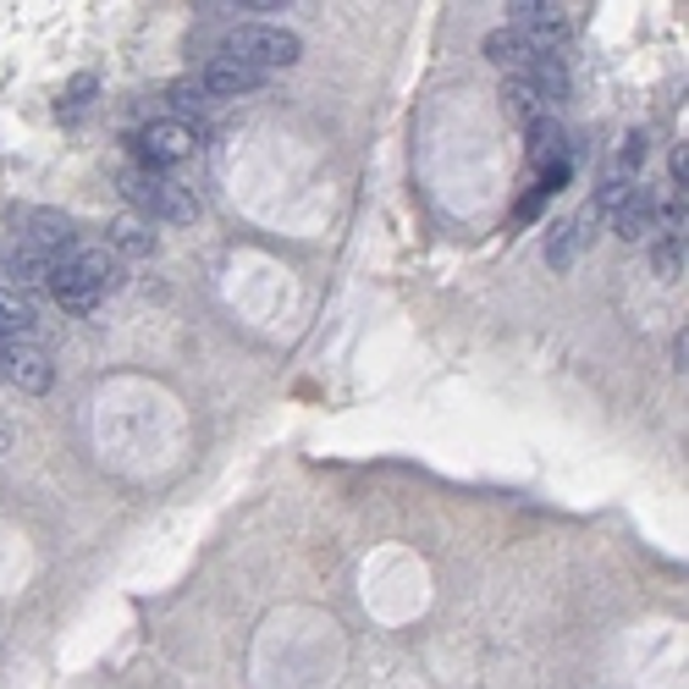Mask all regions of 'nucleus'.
<instances>
[{"label": "nucleus", "mask_w": 689, "mask_h": 689, "mask_svg": "<svg viewBox=\"0 0 689 689\" xmlns=\"http://www.w3.org/2000/svg\"><path fill=\"white\" fill-rule=\"evenodd\" d=\"M530 154H536V166L551 171V166H568V133H562V122L557 117H536L530 122Z\"/></svg>", "instance_id": "13"}, {"label": "nucleus", "mask_w": 689, "mask_h": 689, "mask_svg": "<svg viewBox=\"0 0 689 689\" xmlns=\"http://www.w3.org/2000/svg\"><path fill=\"white\" fill-rule=\"evenodd\" d=\"M271 78L266 72H254V67H238V61H210L204 72H199V89L210 94V100H249V94H260Z\"/></svg>", "instance_id": "6"}, {"label": "nucleus", "mask_w": 689, "mask_h": 689, "mask_svg": "<svg viewBox=\"0 0 689 689\" xmlns=\"http://www.w3.org/2000/svg\"><path fill=\"white\" fill-rule=\"evenodd\" d=\"M502 106H508V117H513V122H525V128H530L536 117H547V106L536 100V89H530L525 78H513V83L502 89Z\"/></svg>", "instance_id": "15"}, {"label": "nucleus", "mask_w": 689, "mask_h": 689, "mask_svg": "<svg viewBox=\"0 0 689 689\" xmlns=\"http://www.w3.org/2000/svg\"><path fill=\"white\" fill-rule=\"evenodd\" d=\"M106 249H111L117 260H149V254L160 249V238L149 232L143 216H117V221L106 227Z\"/></svg>", "instance_id": "11"}, {"label": "nucleus", "mask_w": 689, "mask_h": 689, "mask_svg": "<svg viewBox=\"0 0 689 689\" xmlns=\"http://www.w3.org/2000/svg\"><path fill=\"white\" fill-rule=\"evenodd\" d=\"M0 447H6V430H0Z\"/></svg>", "instance_id": "21"}, {"label": "nucleus", "mask_w": 689, "mask_h": 689, "mask_svg": "<svg viewBox=\"0 0 689 689\" xmlns=\"http://www.w3.org/2000/svg\"><path fill=\"white\" fill-rule=\"evenodd\" d=\"M685 260H689L685 238H651V266H657L662 281H679V276H685Z\"/></svg>", "instance_id": "16"}, {"label": "nucleus", "mask_w": 689, "mask_h": 689, "mask_svg": "<svg viewBox=\"0 0 689 689\" xmlns=\"http://www.w3.org/2000/svg\"><path fill=\"white\" fill-rule=\"evenodd\" d=\"M44 287H50V292H56V303H61V309H72V314H89V309H94V303L106 298V292H100V287H94L89 276L78 271L72 260H56Z\"/></svg>", "instance_id": "10"}, {"label": "nucleus", "mask_w": 689, "mask_h": 689, "mask_svg": "<svg viewBox=\"0 0 689 689\" xmlns=\"http://www.w3.org/2000/svg\"><path fill=\"white\" fill-rule=\"evenodd\" d=\"M166 100H171L177 111H204V106H210V94L199 89V78H182V83H171V89H166Z\"/></svg>", "instance_id": "17"}, {"label": "nucleus", "mask_w": 689, "mask_h": 689, "mask_svg": "<svg viewBox=\"0 0 689 689\" xmlns=\"http://www.w3.org/2000/svg\"><path fill=\"white\" fill-rule=\"evenodd\" d=\"M657 204H662V199H657L651 188L635 182L629 199H623L618 216H612V232H618L623 243H651V232H657Z\"/></svg>", "instance_id": "8"}, {"label": "nucleus", "mask_w": 689, "mask_h": 689, "mask_svg": "<svg viewBox=\"0 0 689 689\" xmlns=\"http://www.w3.org/2000/svg\"><path fill=\"white\" fill-rule=\"evenodd\" d=\"M89 94H94V78H89V72H83V78H72V89H67V117H72V111H83V106H89Z\"/></svg>", "instance_id": "19"}, {"label": "nucleus", "mask_w": 689, "mask_h": 689, "mask_svg": "<svg viewBox=\"0 0 689 689\" xmlns=\"http://www.w3.org/2000/svg\"><path fill=\"white\" fill-rule=\"evenodd\" d=\"M596 227H601V221H596L590 210H579V216L557 221V227L547 232V266H551V271H568V266L579 260V249L596 238Z\"/></svg>", "instance_id": "9"}, {"label": "nucleus", "mask_w": 689, "mask_h": 689, "mask_svg": "<svg viewBox=\"0 0 689 689\" xmlns=\"http://www.w3.org/2000/svg\"><path fill=\"white\" fill-rule=\"evenodd\" d=\"M0 381H11L22 392H50L56 370H50L44 348H33V342H0Z\"/></svg>", "instance_id": "4"}, {"label": "nucleus", "mask_w": 689, "mask_h": 689, "mask_svg": "<svg viewBox=\"0 0 689 689\" xmlns=\"http://www.w3.org/2000/svg\"><path fill=\"white\" fill-rule=\"evenodd\" d=\"M640 160H646V133H623L618 138V166H612V171H618V177H635Z\"/></svg>", "instance_id": "18"}, {"label": "nucleus", "mask_w": 689, "mask_h": 689, "mask_svg": "<svg viewBox=\"0 0 689 689\" xmlns=\"http://www.w3.org/2000/svg\"><path fill=\"white\" fill-rule=\"evenodd\" d=\"M221 61H238V67H254V72H281V67H298L303 61V39L292 28H276V22H238L221 44Z\"/></svg>", "instance_id": "1"}, {"label": "nucleus", "mask_w": 689, "mask_h": 689, "mask_svg": "<svg viewBox=\"0 0 689 689\" xmlns=\"http://www.w3.org/2000/svg\"><path fill=\"white\" fill-rule=\"evenodd\" d=\"M138 154H143V171H171V166H182V160H193L199 154V133L188 128V122H149L143 133H138Z\"/></svg>", "instance_id": "3"}, {"label": "nucleus", "mask_w": 689, "mask_h": 689, "mask_svg": "<svg viewBox=\"0 0 689 689\" xmlns=\"http://www.w3.org/2000/svg\"><path fill=\"white\" fill-rule=\"evenodd\" d=\"M122 193H128V204H133L143 221H166V227H188V221H199V199H193V188H182V182H171V177H160V171H128L122 177Z\"/></svg>", "instance_id": "2"}, {"label": "nucleus", "mask_w": 689, "mask_h": 689, "mask_svg": "<svg viewBox=\"0 0 689 689\" xmlns=\"http://www.w3.org/2000/svg\"><path fill=\"white\" fill-rule=\"evenodd\" d=\"M33 331H39L33 298L17 287H0V342H33Z\"/></svg>", "instance_id": "12"}, {"label": "nucleus", "mask_w": 689, "mask_h": 689, "mask_svg": "<svg viewBox=\"0 0 689 689\" xmlns=\"http://www.w3.org/2000/svg\"><path fill=\"white\" fill-rule=\"evenodd\" d=\"M541 56H557V50H547L536 33H525V28H513V22L497 28V33H486V61H491V67H508V72L525 78Z\"/></svg>", "instance_id": "5"}, {"label": "nucleus", "mask_w": 689, "mask_h": 689, "mask_svg": "<svg viewBox=\"0 0 689 689\" xmlns=\"http://www.w3.org/2000/svg\"><path fill=\"white\" fill-rule=\"evenodd\" d=\"M668 171H673V182H679V193H685V182H689V149H685V143L673 149V160H668Z\"/></svg>", "instance_id": "20"}, {"label": "nucleus", "mask_w": 689, "mask_h": 689, "mask_svg": "<svg viewBox=\"0 0 689 689\" xmlns=\"http://www.w3.org/2000/svg\"><path fill=\"white\" fill-rule=\"evenodd\" d=\"M56 260H72V266L89 276V281H94V287H100L106 298H111V292H117L122 281H128V266H122V260H117V254H111L106 243H83V238H78V243H72L67 254H56Z\"/></svg>", "instance_id": "7"}, {"label": "nucleus", "mask_w": 689, "mask_h": 689, "mask_svg": "<svg viewBox=\"0 0 689 689\" xmlns=\"http://www.w3.org/2000/svg\"><path fill=\"white\" fill-rule=\"evenodd\" d=\"M50 266H56V260H50L44 249H33V243H17V249L6 254V271L17 276V292L33 287V281H50Z\"/></svg>", "instance_id": "14"}]
</instances>
